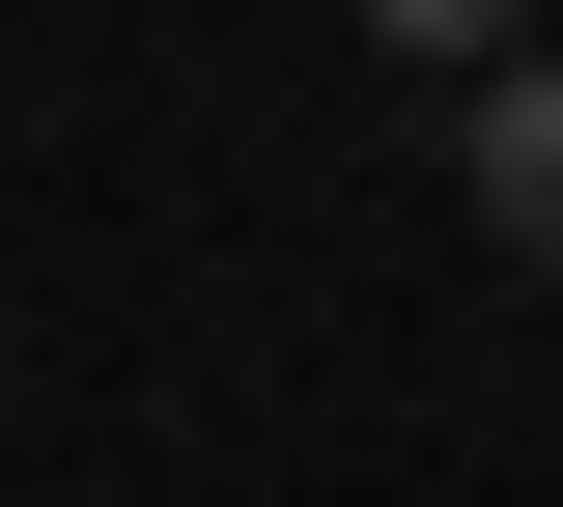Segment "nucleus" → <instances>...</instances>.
Here are the masks:
<instances>
[{
  "label": "nucleus",
  "instance_id": "f257e3e1",
  "mask_svg": "<svg viewBox=\"0 0 563 507\" xmlns=\"http://www.w3.org/2000/svg\"><path fill=\"white\" fill-rule=\"evenodd\" d=\"M479 225L563 283V57H507V85H479Z\"/></svg>",
  "mask_w": 563,
  "mask_h": 507
},
{
  "label": "nucleus",
  "instance_id": "f03ea898",
  "mask_svg": "<svg viewBox=\"0 0 563 507\" xmlns=\"http://www.w3.org/2000/svg\"><path fill=\"white\" fill-rule=\"evenodd\" d=\"M366 29H395V57H507V0H366Z\"/></svg>",
  "mask_w": 563,
  "mask_h": 507
}]
</instances>
